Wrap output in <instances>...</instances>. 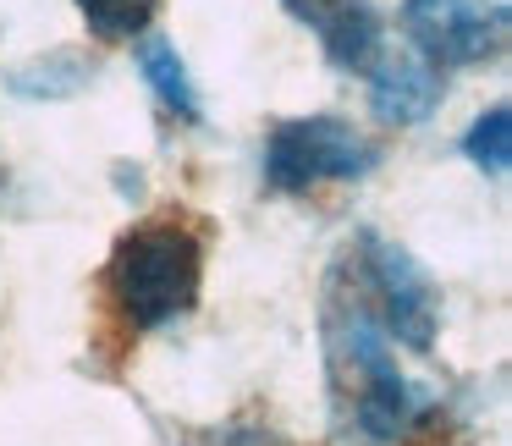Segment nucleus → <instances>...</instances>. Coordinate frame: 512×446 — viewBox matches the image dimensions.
<instances>
[{
	"mask_svg": "<svg viewBox=\"0 0 512 446\" xmlns=\"http://www.w3.org/2000/svg\"><path fill=\"white\" fill-rule=\"evenodd\" d=\"M292 12L303 17V23L320 34L325 56L336 61V67H375L380 56V17L369 0H287Z\"/></svg>",
	"mask_w": 512,
	"mask_h": 446,
	"instance_id": "39448f33",
	"label": "nucleus"
},
{
	"mask_svg": "<svg viewBox=\"0 0 512 446\" xmlns=\"http://www.w3.org/2000/svg\"><path fill=\"white\" fill-rule=\"evenodd\" d=\"M375 144L353 133L336 116H309V122H281L265 144V182L281 193H303L314 182H353L375 166Z\"/></svg>",
	"mask_w": 512,
	"mask_h": 446,
	"instance_id": "f03ea898",
	"label": "nucleus"
},
{
	"mask_svg": "<svg viewBox=\"0 0 512 446\" xmlns=\"http://www.w3.org/2000/svg\"><path fill=\"white\" fill-rule=\"evenodd\" d=\"M402 28L430 67H468L501 50L507 6L501 0H402Z\"/></svg>",
	"mask_w": 512,
	"mask_h": 446,
	"instance_id": "7ed1b4c3",
	"label": "nucleus"
},
{
	"mask_svg": "<svg viewBox=\"0 0 512 446\" xmlns=\"http://www.w3.org/2000/svg\"><path fill=\"white\" fill-rule=\"evenodd\" d=\"M78 12L89 17V28L100 39H133L149 28L155 0H78Z\"/></svg>",
	"mask_w": 512,
	"mask_h": 446,
	"instance_id": "1a4fd4ad",
	"label": "nucleus"
},
{
	"mask_svg": "<svg viewBox=\"0 0 512 446\" xmlns=\"http://www.w3.org/2000/svg\"><path fill=\"white\" fill-rule=\"evenodd\" d=\"M199 276H204V248L177 221L127 232L111 254V270H105L116 309L138 331H155V325L188 314L199 303Z\"/></svg>",
	"mask_w": 512,
	"mask_h": 446,
	"instance_id": "f257e3e1",
	"label": "nucleus"
},
{
	"mask_svg": "<svg viewBox=\"0 0 512 446\" xmlns=\"http://www.w3.org/2000/svg\"><path fill=\"white\" fill-rule=\"evenodd\" d=\"M375 116L391 127L424 122L441 100V67H430L424 56H397L386 67H375Z\"/></svg>",
	"mask_w": 512,
	"mask_h": 446,
	"instance_id": "423d86ee",
	"label": "nucleus"
},
{
	"mask_svg": "<svg viewBox=\"0 0 512 446\" xmlns=\"http://www.w3.org/2000/svg\"><path fill=\"white\" fill-rule=\"evenodd\" d=\"M138 61H144V78H149V89L160 94V105H171L177 116H199V94H193L188 67L177 61V45L149 39V45L138 50Z\"/></svg>",
	"mask_w": 512,
	"mask_h": 446,
	"instance_id": "0eeeda50",
	"label": "nucleus"
},
{
	"mask_svg": "<svg viewBox=\"0 0 512 446\" xmlns=\"http://www.w3.org/2000/svg\"><path fill=\"white\" fill-rule=\"evenodd\" d=\"M364 281H369V292H375V303H380L386 331L397 336V342H408V347H430L435 292H430V281L419 276V265H413L402 248L369 237L364 243Z\"/></svg>",
	"mask_w": 512,
	"mask_h": 446,
	"instance_id": "20e7f679",
	"label": "nucleus"
},
{
	"mask_svg": "<svg viewBox=\"0 0 512 446\" xmlns=\"http://www.w3.org/2000/svg\"><path fill=\"white\" fill-rule=\"evenodd\" d=\"M463 149L485 177H507V166H512V111L507 105H496V111L479 116V122L468 127Z\"/></svg>",
	"mask_w": 512,
	"mask_h": 446,
	"instance_id": "6e6552de",
	"label": "nucleus"
}]
</instances>
